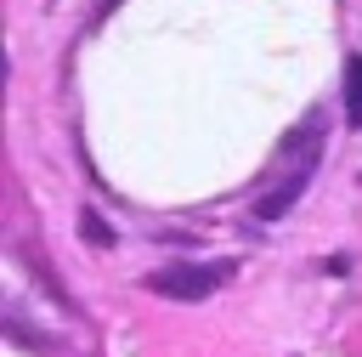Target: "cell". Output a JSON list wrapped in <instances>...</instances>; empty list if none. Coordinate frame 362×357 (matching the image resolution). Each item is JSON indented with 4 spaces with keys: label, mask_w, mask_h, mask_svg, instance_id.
<instances>
[{
    "label": "cell",
    "mask_w": 362,
    "mask_h": 357,
    "mask_svg": "<svg viewBox=\"0 0 362 357\" xmlns=\"http://www.w3.org/2000/svg\"><path fill=\"white\" fill-rule=\"evenodd\" d=\"M345 125L362 130V57H345Z\"/></svg>",
    "instance_id": "cell-3"
},
{
    "label": "cell",
    "mask_w": 362,
    "mask_h": 357,
    "mask_svg": "<svg viewBox=\"0 0 362 357\" xmlns=\"http://www.w3.org/2000/svg\"><path fill=\"white\" fill-rule=\"evenodd\" d=\"M226 278H232V261H204V266H164V272H153L147 283H153L158 295H170V300H204V295H215Z\"/></svg>",
    "instance_id": "cell-2"
},
{
    "label": "cell",
    "mask_w": 362,
    "mask_h": 357,
    "mask_svg": "<svg viewBox=\"0 0 362 357\" xmlns=\"http://www.w3.org/2000/svg\"><path fill=\"white\" fill-rule=\"evenodd\" d=\"M85 238H96V244H113V232H107L96 215H85Z\"/></svg>",
    "instance_id": "cell-4"
},
{
    "label": "cell",
    "mask_w": 362,
    "mask_h": 357,
    "mask_svg": "<svg viewBox=\"0 0 362 357\" xmlns=\"http://www.w3.org/2000/svg\"><path fill=\"white\" fill-rule=\"evenodd\" d=\"M277 159H283L288 170H283V181H272V187L255 198V221H277V215H288L294 198L305 193V181L317 176V159H322V113H311L305 125H294V130L283 136Z\"/></svg>",
    "instance_id": "cell-1"
}]
</instances>
